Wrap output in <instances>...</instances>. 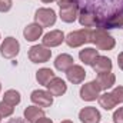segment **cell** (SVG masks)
<instances>
[{
    "label": "cell",
    "instance_id": "13",
    "mask_svg": "<svg viewBox=\"0 0 123 123\" xmlns=\"http://www.w3.org/2000/svg\"><path fill=\"white\" fill-rule=\"evenodd\" d=\"M64 40V34L60 30H53L47 34H44L43 37V46H49V47H55L59 46L60 43H63Z\"/></svg>",
    "mask_w": 123,
    "mask_h": 123
},
{
    "label": "cell",
    "instance_id": "17",
    "mask_svg": "<svg viewBox=\"0 0 123 123\" xmlns=\"http://www.w3.org/2000/svg\"><path fill=\"white\" fill-rule=\"evenodd\" d=\"M115 80H116L115 74L110 73V72H106V73H99L96 82L99 83L100 89H109V87H112L115 85Z\"/></svg>",
    "mask_w": 123,
    "mask_h": 123
},
{
    "label": "cell",
    "instance_id": "15",
    "mask_svg": "<svg viewBox=\"0 0 123 123\" xmlns=\"http://www.w3.org/2000/svg\"><path fill=\"white\" fill-rule=\"evenodd\" d=\"M42 33H43V27H42L40 25H37V23H33V25L26 26V29H25V31H23L26 40H29V42L37 40V39L42 36Z\"/></svg>",
    "mask_w": 123,
    "mask_h": 123
},
{
    "label": "cell",
    "instance_id": "8",
    "mask_svg": "<svg viewBox=\"0 0 123 123\" xmlns=\"http://www.w3.org/2000/svg\"><path fill=\"white\" fill-rule=\"evenodd\" d=\"M79 22L82 26L85 27H97L99 26V17L96 16V13H93L92 10L82 7L80 13H79Z\"/></svg>",
    "mask_w": 123,
    "mask_h": 123
},
{
    "label": "cell",
    "instance_id": "30",
    "mask_svg": "<svg viewBox=\"0 0 123 123\" xmlns=\"http://www.w3.org/2000/svg\"><path fill=\"white\" fill-rule=\"evenodd\" d=\"M43 3H50V1H53V0H42Z\"/></svg>",
    "mask_w": 123,
    "mask_h": 123
},
{
    "label": "cell",
    "instance_id": "3",
    "mask_svg": "<svg viewBox=\"0 0 123 123\" xmlns=\"http://www.w3.org/2000/svg\"><path fill=\"white\" fill-rule=\"evenodd\" d=\"M34 22L42 27H50L56 22V13L52 9H39L34 14Z\"/></svg>",
    "mask_w": 123,
    "mask_h": 123
},
{
    "label": "cell",
    "instance_id": "12",
    "mask_svg": "<svg viewBox=\"0 0 123 123\" xmlns=\"http://www.w3.org/2000/svg\"><path fill=\"white\" fill-rule=\"evenodd\" d=\"M47 89H49V93L52 96H62L64 94L66 90H67V86L64 83V80H62L60 77H53L49 83H47Z\"/></svg>",
    "mask_w": 123,
    "mask_h": 123
},
{
    "label": "cell",
    "instance_id": "23",
    "mask_svg": "<svg viewBox=\"0 0 123 123\" xmlns=\"http://www.w3.org/2000/svg\"><path fill=\"white\" fill-rule=\"evenodd\" d=\"M13 106H10L9 103H6L4 100L0 102V117H7L13 113Z\"/></svg>",
    "mask_w": 123,
    "mask_h": 123
},
{
    "label": "cell",
    "instance_id": "32",
    "mask_svg": "<svg viewBox=\"0 0 123 123\" xmlns=\"http://www.w3.org/2000/svg\"><path fill=\"white\" fill-rule=\"evenodd\" d=\"M0 90H1V86H0Z\"/></svg>",
    "mask_w": 123,
    "mask_h": 123
},
{
    "label": "cell",
    "instance_id": "19",
    "mask_svg": "<svg viewBox=\"0 0 123 123\" xmlns=\"http://www.w3.org/2000/svg\"><path fill=\"white\" fill-rule=\"evenodd\" d=\"M97 56H99L97 55V50H94V49H83L79 53L80 60L83 62L85 64H89V66H93V63H94Z\"/></svg>",
    "mask_w": 123,
    "mask_h": 123
},
{
    "label": "cell",
    "instance_id": "9",
    "mask_svg": "<svg viewBox=\"0 0 123 123\" xmlns=\"http://www.w3.org/2000/svg\"><path fill=\"white\" fill-rule=\"evenodd\" d=\"M77 12H79V4L77 3L66 4V6L60 7V19L66 23H72V22L76 20Z\"/></svg>",
    "mask_w": 123,
    "mask_h": 123
},
{
    "label": "cell",
    "instance_id": "1",
    "mask_svg": "<svg viewBox=\"0 0 123 123\" xmlns=\"http://www.w3.org/2000/svg\"><path fill=\"white\" fill-rule=\"evenodd\" d=\"M90 42L94 43L100 50H112L115 47V39L112 36H109L106 31L100 27H96L92 30V39Z\"/></svg>",
    "mask_w": 123,
    "mask_h": 123
},
{
    "label": "cell",
    "instance_id": "18",
    "mask_svg": "<svg viewBox=\"0 0 123 123\" xmlns=\"http://www.w3.org/2000/svg\"><path fill=\"white\" fill-rule=\"evenodd\" d=\"M44 116V112L42 109H39L37 106H30L25 110V117L29 123H36L40 117Z\"/></svg>",
    "mask_w": 123,
    "mask_h": 123
},
{
    "label": "cell",
    "instance_id": "21",
    "mask_svg": "<svg viewBox=\"0 0 123 123\" xmlns=\"http://www.w3.org/2000/svg\"><path fill=\"white\" fill-rule=\"evenodd\" d=\"M53 77H55V73H53V70H50V69H40V70L36 72V79H37V82H39L40 85H43V86H47V83H49Z\"/></svg>",
    "mask_w": 123,
    "mask_h": 123
},
{
    "label": "cell",
    "instance_id": "10",
    "mask_svg": "<svg viewBox=\"0 0 123 123\" xmlns=\"http://www.w3.org/2000/svg\"><path fill=\"white\" fill-rule=\"evenodd\" d=\"M79 119L83 123H99L100 122V113L96 107H85L79 113Z\"/></svg>",
    "mask_w": 123,
    "mask_h": 123
},
{
    "label": "cell",
    "instance_id": "7",
    "mask_svg": "<svg viewBox=\"0 0 123 123\" xmlns=\"http://www.w3.org/2000/svg\"><path fill=\"white\" fill-rule=\"evenodd\" d=\"M30 99L39 107H50L53 103V96L49 92H44V90H34L31 93Z\"/></svg>",
    "mask_w": 123,
    "mask_h": 123
},
{
    "label": "cell",
    "instance_id": "11",
    "mask_svg": "<svg viewBox=\"0 0 123 123\" xmlns=\"http://www.w3.org/2000/svg\"><path fill=\"white\" fill-rule=\"evenodd\" d=\"M66 76H67L69 82H72V83H74V85H79V83H82V82L85 80L86 72H85V69H83L82 66L73 64V66L66 72Z\"/></svg>",
    "mask_w": 123,
    "mask_h": 123
},
{
    "label": "cell",
    "instance_id": "26",
    "mask_svg": "<svg viewBox=\"0 0 123 123\" xmlns=\"http://www.w3.org/2000/svg\"><path fill=\"white\" fill-rule=\"evenodd\" d=\"M12 9V0H0V12H9Z\"/></svg>",
    "mask_w": 123,
    "mask_h": 123
},
{
    "label": "cell",
    "instance_id": "24",
    "mask_svg": "<svg viewBox=\"0 0 123 123\" xmlns=\"http://www.w3.org/2000/svg\"><path fill=\"white\" fill-rule=\"evenodd\" d=\"M113 97H115V100H116V103H123V86H119V87H116L113 92Z\"/></svg>",
    "mask_w": 123,
    "mask_h": 123
},
{
    "label": "cell",
    "instance_id": "28",
    "mask_svg": "<svg viewBox=\"0 0 123 123\" xmlns=\"http://www.w3.org/2000/svg\"><path fill=\"white\" fill-rule=\"evenodd\" d=\"M117 63H119V67L123 70V52L119 53V56H117Z\"/></svg>",
    "mask_w": 123,
    "mask_h": 123
},
{
    "label": "cell",
    "instance_id": "4",
    "mask_svg": "<svg viewBox=\"0 0 123 123\" xmlns=\"http://www.w3.org/2000/svg\"><path fill=\"white\" fill-rule=\"evenodd\" d=\"M19 49H20L19 42L14 37H7V39H4V42L0 47V53L6 59H13L14 56H17Z\"/></svg>",
    "mask_w": 123,
    "mask_h": 123
},
{
    "label": "cell",
    "instance_id": "31",
    "mask_svg": "<svg viewBox=\"0 0 123 123\" xmlns=\"http://www.w3.org/2000/svg\"><path fill=\"white\" fill-rule=\"evenodd\" d=\"M62 123H72L70 120H64V122H62Z\"/></svg>",
    "mask_w": 123,
    "mask_h": 123
},
{
    "label": "cell",
    "instance_id": "25",
    "mask_svg": "<svg viewBox=\"0 0 123 123\" xmlns=\"http://www.w3.org/2000/svg\"><path fill=\"white\" fill-rule=\"evenodd\" d=\"M113 122L115 123H123V107H119L115 115H113Z\"/></svg>",
    "mask_w": 123,
    "mask_h": 123
},
{
    "label": "cell",
    "instance_id": "20",
    "mask_svg": "<svg viewBox=\"0 0 123 123\" xmlns=\"http://www.w3.org/2000/svg\"><path fill=\"white\" fill-rule=\"evenodd\" d=\"M97 99H99V105H100L103 109H106V110H112V109L117 105L112 93H103V94H100Z\"/></svg>",
    "mask_w": 123,
    "mask_h": 123
},
{
    "label": "cell",
    "instance_id": "22",
    "mask_svg": "<svg viewBox=\"0 0 123 123\" xmlns=\"http://www.w3.org/2000/svg\"><path fill=\"white\" fill-rule=\"evenodd\" d=\"M3 100L6 103H9L10 106H16L20 103V93L16 90H7L3 96Z\"/></svg>",
    "mask_w": 123,
    "mask_h": 123
},
{
    "label": "cell",
    "instance_id": "6",
    "mask_svg": "<svg viewBox=\"0 0 123 123\" xmlns=\"http://www.w3.org/2000/svg\"><path fill=\"white\" fill-rule=\"evenodd\" d=\"M52 52L44 46H33L29 50V59L33 63H44L50 59Z\"/></svg>",
    "mask_w": 123,
    "mask_h": 123
},
{
    "label": "cell",
    "instance_id": "27",
    "mask_svg": "<svg viewBox=\"0 0 123 123\" xmlns=\"http://www.w3.org/2000/svg\"><path fill=\"white\" fill-rule=\"evenodd\" d=\"M7 123H29V122H27V120H23V119H20V117H16V119L9 120Z\"/></svg>",
    "mask_w": 123,
    "mask_h": 123
},
{
    "label": "cell",
    "instance_id": "29",
    "mask_svg": "<svg viewBox=\"0 0 123 123\" xmlns=\"http://www.w3.org/2000/svg\"><path fill=\"white\" fill-rule=\"evenodd\" d=\"M36 123H53V122H52L50 119H47V117H44V116H43V117H40Z\"/></svg>",
    "mask_w": 123,
    "mask_h": 123
},
{
    "label": "cell",
    "instance_id": "14",
    "mask_svg": "<svg viewBox=\"0 0 123 123\" xmlns=\"http://www.w3.org/2000/svg\"><path fill=\"white\" fill-rule=\"evenodd\" d=\"M92 67L96 73H106V72H110L112 62H110V59H107L105 56H97Z\"/></svg>",
    "mask_w": 123,
    "mask_h": 123
},
{
    "label": "cell",
    "instance_id": "5",
    "mask_svg": "<svg viewBox=\"0 0 123 123\" xmlns=\"http://www.w3.org/2000/svg\"><path fill=\"white\" fill-rule=\"evenodd\" d=\"M100 90H102V89H100L99 83H97L96 80H93V82H89V83H86V85L82 86V89H80V97H82L83 100L92 102V100H96V99L99 97Z\"/></svg>",
    "mask_w": 123,
    "mask_h": 123
},
{
    "label": "cell",
    "instance_id": "16",
    "mask_svg": "<svg viewBox=\"0 0 123 123\" xmlns=\"http://www.w3.org/2000/svg\"><path fill=\"white\" fill-rule=\"evenodd\" d=\"M55 66L60 72H67L73 66V57L70 55H60V56H57V59L55 62Z\"/></svg>",
    "mask_w": 123,
    "mask_h": 123
},
{
    "label": "cell",
    "instance_id": "2",
    "mask_svg": "<svg viewBox=\"0 0 123 123\" xmlns=\"http://www.w3.org/2000/svg\"><path fill=\"white\" fill-rule=\"evenodd\" d=\"M90 39H92V30L90 29H82V30L69 33L64 40L70 47H79L85 43H89Z\"/></svg>",
    "mask_w": 123,
    "mask_h": 123
}]
</instances>
